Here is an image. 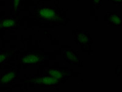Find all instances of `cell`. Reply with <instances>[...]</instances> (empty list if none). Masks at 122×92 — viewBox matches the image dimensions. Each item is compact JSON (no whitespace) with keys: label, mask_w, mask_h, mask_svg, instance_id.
<instances>
[{"label":"cell","mask_w":122,"mask_h":92,"mask_svg":"<svg viewBox=\"0 0 122 92\" xmlns=\"http://www.w3.org/2000/svg\"><path fill=\"white\" fill-rule=\"evenodd\" d=\"M105 19L110 26H120L122 24V17L115 12L107 13Z\"/></svg>","instance_id":"cell-9"},{"label":"cell","mask_w":122,"mask_h":92,"mask_svg":"<svg viewBox=\"0 0 122 92\" xmlns=\"http://www.w3.org/2000/svg\"><path fill=\"white\" fill-rule=\"evenodd\" d=\"M44 73L50 74L55 78L62 81L64 79L70 78L72 76V71L64 68H50L44 71Z\"/></svg>","instance_id":"cell-4"},{"label":"cell","mask_w":122,"mask_h":92,"mask_svg":"<svg viewBox=\"0 0 122 92\" xmlns=\"http://www.w3.org/2000/svg\"><path fill=\"white\" fill-rule=\"evenodd\" d=\"M64 58L70 65H78L79 63L78 54L72 49H65L64 51Z\"/></svg>","instance_id":"cell-8"},{"label":"cell","mask_w":122,"mask_h":92,"mask_svg":"<svg viewBox=\"0 0 122 92\" xmlns=\"http://www.w3.org/2000/svg\"><path fill=\"white\" fill-rule=\"evenodd\" d=\"M18 75V70L14 67L6 71L0 77V86H5L15 81Z\"/></svg>","instance_id":"cell-5"},{"label":"cell","mask_w":122,"mask_h":92,"mask_svg":"<svg viewBox=\"0 0 122 92\" xmlns=\"http://www.w3.org/2000/svg\"><path fill=\"white\" fill-rule=\"evenodd\" d=\"M102 3H103V0H93V6L96 7L97 9H99L102 6Z\"/></svg>","instance_id":"cell-12"},{"label":"cell","mask_w":122,"mask_h":92,"mask_svg":"<svg viewBox=\"0 0 122 92\" xmlns=\"http://www.w3.org/2000/svg\"><path fill=\"white\" fill-rule=\"evenodd\" d=\"M108 1L110 2H112L116 5H120V6L122 5V0H108Z\"/></svg>","instance_id":"cell-13"},{"label":"cell","mask_w":122,"mask_h":92,"mask_svg":"<svg viewBox=\"0 0 122 92\" xmlns=\"http://www.w3.org/2000/svg\"><path fill=\"white\" fill-rule=\"evenodd\" d=\"M34 17L39 21L51 24H62L65 21L57 9L51 6H39L35 9Z\"/></svg>","instance_id":"cell-1"},{"label":"cell","mask_w":122,"mask_h":92,"mask_svg":"<svg viewBox=\"0 0 122 92\" xmlns=\"http://www.w3.org/2000/svg\"><path fill=\"white\" fill-rule=\"evenodd\" d=\"M14 54V50H8L0 53V65L9 60Z\"/></svg>","instance_id":"cell-10"},{"label":"cell","mask_w":122,"mask_h":92,"mask_svg":"<svg viewBox=\"0 0 122 92\" xmlns=\"http://www.w3.org/2000/svg\"><path fill=\"white\" fill-rule=\"evenodd\" d=\"M23 0H11L12 10L14 14H16L19 10L20 7L21 6Z\"/></svg>","instance_id":"cell-11"},{"label":"cell","mask_w":122,"mask_h":92,"mask_svg":"<svg viewBox=\"0 0 122 92\" xmlns=\"http://www.w3.org/2000/svg\"><path fill=\"white\" fill-rule=\"evenodd\" d=\"M47 59V56L43 54L28 53L22 56L21 59L17 61V63L21 65H37Z\"/></svg>","instance_id":"cell-3"},{"label":"cell","mask_w":122,"mask_h":92,"mask_svg":"<svg viewBox=\"0 0 122 92\" xmlns=\"http://www.w3.org/2000/svg\"><path fill=\"white\" fill-rule=\"evenodd\" d=\"M18 26L17 18L11 16H7L0 18V30H9Z\"/></svg>","instance_id":"cell-7"},{"label":"cell","mask_w":122,"mask_h":92,"mask_svg":"<svg viewBox=\"0 0 122 92\" xmlns=\"http://www.w3.org/2000/svg\"><path fill=\"white\" fill-rule=\"evenodd\" d=\"M29 83L31 85H36L43 88H52L57 87L62 80L55 78L50 74L43 73L36 76H32L29 79Z\"/></svg>","instance_id":"cell-2"},{"label":"cell","mask_w":122,"mask_h":92,"mask_svg":"<svg viewBox=\"0 0 122 92\" xmlns=\"http://www.w3.org/2000/svg\"><path fill=\"white\" fill-rule=\"evenodd\" d=\"M75 42L81 46H88L91 43L92 39L90 34L85 31H77L74 35Z\"/></svg>","instance_id":"cell-6"}]
</instances>
